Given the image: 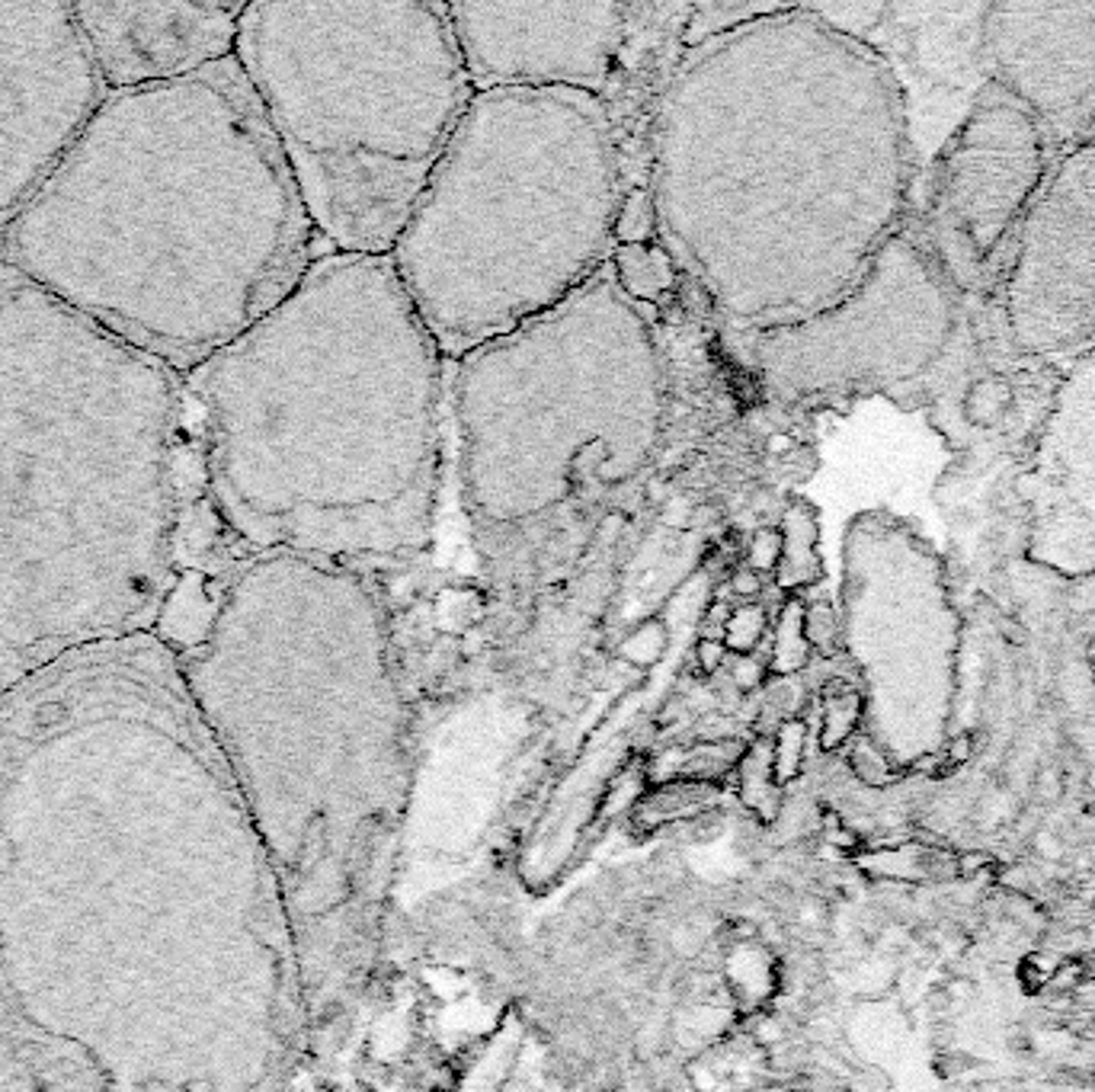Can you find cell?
<instances>
[{"instance_id": "6da1fadb", "label": "cell", "mask_w": 1095, "mask_h": 1092, "mask_svg": "<svg viewBox=\"0 0 1095 1092\" xmlns=\"http://www.w3.org/2000/svg\"><path fill=\"white\" fill-rule=\"evenodd\" d=\"M894 64L817 6H763L676 61L647 138L657 240L737 340L843 301L901 231Z\"/></svg>"}, {"instance_id": "7a4b0ae2", "label": "cell", "mask_w": 1095, "mask_h": 1092, "mask_svg": "<svg viewBox=\"0 0 1095 1092\" xmlns=\"http://www.w3.org/2000/svg\"><path fill=\"white\" fill-rule=\"evenodd\" d=\"M445 356L391 256L327 250L250 330L183 375V510L237 558L359 574L433 548Z\"/></svg>"}, {"instance_id": "3957f363", "label": "cell", "mask_w": 1095, "mask_h": 1092, "mask_svg": "<svg viewBox=\"0 0 1095 1092\" xmlns=\"http://www.w3.org/2000/svg\"><path fill=\"white\" fill-rule=\"evenodd\" d=\"M314 224L240 71L106 93L0 231V266L186 375L314 263Z\"/></svg>"}, {"instance_id": "277c9868", "label": "cell", "mask_w": 1095, "mask_h": 1092, "mask_svg": "<svg viewBox=\"0 0 1095 1092\" xmlns=\"http://www.w3.org/2000/svg\"><path fill=\"white\" fill-rule=\"evenodd\" d=\"M183 497V375L0 266V692L154 631Z\"/></svg>"}, {"instance_id": "5b68a950", "label": "cell", "mask_w": 1095, "mask_h": 1092, "mask_svg": "<svg viewBox=\"0 0 1095 1092\" xmlns=\"http://www.w3.org/2000/svg\"><path fill=\"white\" fill-rule=\"evenodd\" d=\"M449 407L487 622L513 644L657 458L663 353L606 263L554 311L455 359Z\"/></svg>"}, {"instance_id": "8992f818", "label": "cell", "mask_w": 1095, "mask_h": 1092, "mask_svg": "<svg viewBox=\"0 0 1095 1092\" xmlns=\"http://www.w3.org/2000/svg\"><path fill=\"white\" fill-rule=\"evenodd\" d=\"M628 183L599 96L478 90L388 253L439 353L455 362L580 292L615 250Z\"/></svg>"}, {"instance_id": "52a82bcc", "label": "cell", "mask_w": 1095, "mask_h": 1092, "mask_svg": "<svg viewBox=\"0 0 1095 1092\" xmlns=\"http://www.w3.org/2000/svg\"><path fill=\"white\" fill-rule=\"evenodd\" d=\"M234 58L314 231L388 256L474 96L445 3H244Z\"/></svg>"}, {"instance_id": "ba28073f", "label": "cell", "mask_w": 1095, "mask_h": 1092, "mask_svg": "<svg viewBox=\"0 0 1095 1092\" xmlns=\"http://www.w3.org/2000/svg\"><path fill=\"white\" fill-rule=\"evenodd\" d=\"M955 324V285L901 228L843 301L737 346L766 401L814 410L917 381L942 359Z\"/></svg>"}, {"instance_id": "9c48e42d", "label": "cell", "mask_w": 1095, "mask_h": 1092, "mask_svg": "<svg viewBox=\"0 0 1095 1092\" xmlns=\"http://www.w3.org/2000/svg\"><path fill=\"white\" fill-rule=\"evenodd\" d=\"M843 648L865 680L872 737L942 724L955 686L961 619L945 564L917 529L888 513H859L843 539Z\"/></svg>"}, {"instance_id": "30bf717a", "label": "cell", "mask_w": 1095, "mask_h": 1092, "mask_svg": "<svg viewBox=\"0 0 1095 1092\" xmlns=\"http://www.w3.org/2000/svg\"><path fill=\"white\" fill-rule=\"evenodd\" d=\"M1048 173L1042 119L987 83L936 160L920 244L958 288L984 285L994 256L1019 231Z\"/></svg>"}, {"instance_id": "8fae6325", "label": "cell", "mask_w": 1095, "mask_h": 1092, "mask_svg": "<svg viewBox=\"0 0 1095 1092\" xmlns=\"http://www.w3.org/2000/svg\"><path fill=\"white\" fill-rule=\"evenodd\" d=\"M103 99L71 6L0 3V231L42 189Z\"/></svg>"}, {"instance_id": "7c38bea8", "label": "cell", "mask_w": 1095, "mask_h": 1092, "mask_svg": "<svg viewBox=\"0 0 1095 1092\" xmlns=\"http://www.w3.org/2000/svg\"><path fill=\"white\" fill-rule=\"evenodd\" d=\"M1013 340L1035 356L1095 346V141L1038 189L1006 276Z\"/></svg>"}, {"instance_id": "4fadbf2b", "label": "cell", "mask_w": 1095, "mask_h": 1092, "mask_svg": "<svg viewBox=\"0 0 1095 1092\" xmlns=\"http://www.w3.org/2000/svg\"><path fill=\"white\" fill-rule=\"evenodd\" d=\"M478 90H577L606 99L631 32V3H445Z\"/></svg>"}, {"instance_id": "5bb4252c", "label": "cell", "mask_w": 1095, "mask_h": 1092, "mask_svg": "<svg viewBox=\"0 0 1095 1092\" xmlns=\"http://www.w3.org/2000/svg\"><path fill=\"white\" fill-rule=\"evenodd\" d=\"M106 93L170 83L234 58L244 3H71Z\"/></svg>"}, {"instance_id": "9a60e30c", "label": "cell", "mask_w": 1095, "mask_h": 1092, "mask_svg": "<svg viewBox=\"0 0 1095 1092\" xmlns=\"http://www.w3.org/2000/svg\"><path fill=\"white\" fill-rule=\"evenodd\" d=\"M1022 487L1035 506L1029 555L1067 577L1095 571V356L1061 385Z\"/></svg>"}, {"instance_id": "2e32d148", "label": "cell", "mask_w": 1095, "mask_h": 1092, "mask_svg": "<svg viewBox=\"0 0 1095 1092\" xmlns=\"http://www.w3.org/2000/svg\"><path fill=\"white\" fill-rule=\"evenodd\" d=\"M990 80L1061 122L1095 93V3H994L981 22Z\"/></svg>"}, {"instance_id": "e0dca14e", "label": "cell", "mask_w": 1095, "mask_h": 1092, "mask_svg": "<svg viewBox=\"0 0 1095 1092\" xmlns=\"http://www.w3.org/2000/svg\"><path fill=\"white\" fill-rule=\"evenodd\" d=\"M782 558L776 567V587L785 593H798L817 587L824 580V558H820V516L814 503L804 497H792L782 513Z\"/></svg>"}, {"instance_id": "ac0fdd59", "label": "cell", "mask_w": 1095, "mask_h": 1092, "mask_svg": "<svg viewBox=\"0 0 1095 1092\" xmlns=\"http://www.w3.org/2000/svg\"><path fill=\"white\" fill-rule=\"evenodd\" d=\"M609 266L619 288L635 305H657L676 285V263L660 240L654 244H615Z\"/></svg>"}, {"instance_id": "d6986e66", "label": "cell", "mask_w": 1095, "mask_h": 1092, "mask_svg": "<svg viewBox=\"0 0 1095 1092\" xmlns=\"http://www.w3.org/2000/svg\"><path fill=\"white\" fill-rule=\"evenodd\" d=\"M865 718V692L852 686H830L824 692V712H820V747L824 750H843L859 734V724Z\"/></svg>"}, {"instance_id": "ffe728a7", "label": "cell", "mask_w": 1095, "mask_h": 1092, "mask_svg": "<svg viewBox=\"0 0 1095 1092\" xmlns=\"http://www.w3.org/2000/svg\"><path fill=\"white\" fill-rule=\"evenodd\" d=\"M849 773L856 776V782H862L865 789H894L901 782V763L897 756L881 747L872 734H856L849 740Z\"/></svg>"}, {"instance_id": "44dd1931", "label": "cell", "mask_w": 1095, "mask_h": 1092, "mask_svg": "<svg viewBox=\"0 0 1095 1092\" xmlns=\"http://www.w3.org/2000/svg\"><path fill=\"white\" fill-rule=\"evenodd\" d=\"M811 660V644L804 635V603L801 599H788L779 625H776V648H772V670L779 676H792L798 670H804Z\"/></svg>"}, {"instance_id": "7402d4cb", "label": "cell", "mask_w": 1095, "mask_h": 1092, "mask_svg": "<svg viewBox=\"0 0 1095 1092\" xmlns=\"http://www.w3.org/2000/svg\"><path fill=\"white\" fill-rule=\"evenodd\" d=\"M657 240V208L647 183H628L619 215H615V244H654Z\"/></svg>"}, {"instance_id": "603a6c76", "label": "cell", "mask_w": 1095, "mask_h": 1092, "mask_svg": "<svg viewBox=\"0 0 1095 1092\" xmlns=\"http://www.w3.org/2000/svg\"><path fill=\"white\" fill-rule=\"evenodd\" d=\"M804 753H808V724L792 718L779 728V737L772 744V776L776 785L792 782L804 769Z\"/></svg>"}, {"instance_id": "cb8c5ba5", "label": "cell", "mask_w": 1095, "mask_h": 1092, "mask_svg": "<svg viewBox=\"0 0 1095 1092\" xmlns=\"http://www.w3.org/2000/svg\"><path fill=\"white\" fill-rule=\"evenodd\" d=\"M804 635H808L811 651H817L824 657H833L840 651L843 622H840V612L833 609V603L820 599V603L804 606Z\"/></svg>"}, {"instance_id": "d4e9b609", "label": "cell", "mask_w": 1095, "mask_h": 1092, "mask_svg": "<svg viewBox=\"0 0 1095 1092\" xmlns=\"http://www.w3.org/2000/svg\"><path fill=\"white\" fill-rule=\"evenodd\" d=\"M766 635V612L760 606H744L724 622V648L737 657H750Z\"/></svg>"}, {"instance_id": "484cf974", "label": "cell", "mask_w": 1095, "mask_h": 1092, "mask_svg": "<svg viewBox=\"0 0 1095 1092\" xmlns=\"http://www.w3.org/2000/svg\"><path fill=\"white\" fill-rule=\"evenodd\" d=\"M1010 404H1013V388H1010L1006 381H1000V378H984V381H977V388L968 394V414H971V420L981 423V426L994 423Z\"/></svg>"}, {"instance_id": "4316f807", "label": "cell", "mask_w": 1095, "mask_h": 1092, "mask_svg": "<svg viewBox=\"0 0 1095 1092\" xmlns=\"http://www.w3.org/2000/svg\"><path fill=\"white\" fill-rule=\"evenodd\" d=\"M782 558V535L779 529H760L750 542V571H776Z\"/></svg>"}, {"instance_id": "83f0119b", "label": "cell", "mask_w": 1095, "mask_h": 1092, "mask_svg": "<svg viewBox=\"0 0 1095 1092\" xmlns=\"http://www.w3.org/2000/svg\"><path fill=\"white\" fill-rule=\"evenodd\" d=\"M724 657H728L724 641H699V648H695V660H699L702 673H715L718 667H724Z\"/></svg>"}, {"instance_id": "f1b7e54d", "label": "cell", "mask_w": 1095, "mask_h": 1092, "mask_svg": "<svg viewBox=\"0 0 1095 1092\" xmlns=\"http://www.w3.org/2000/svg\"><path fill=\"white\" fill-rule=\"evenodd\" d=\"M760 683H763V667H760L756 660H750V657H740L737 667H734V686L744 689V692H750V689L760 686Z\"/></svg>"}, {"instance_id": "f546056e", "label": "cell", "mask_w": 1095, "mask_h": 1092, "mask_svg": "<svg viewBox=\"0 0 1095 1092\" xmlns=\"http://www.w3.org/2000/svg\"><path fill=\"white\" fill-rule=\"evenodd\" d=\"M731 590L734 593H740V596H756L760 590H763V583H760V574L756 571H737L734 577H731Z\"/></svg>"}, {"instance_id": "4dcf8cb0", "label": "cell", "mask_w": 1095, "mask_h": 1092, "mask_svg": "<svg viewBox=\"0 0 1095 1092\" xmlns=\"http://www.w3.org/2000/svg\"><path fill=\"white\" fill-rule=\"evenodd\" d=\"M1090 667H1093V680H1095V638L1090 641Z\"/></svg>"}]
</instances>
